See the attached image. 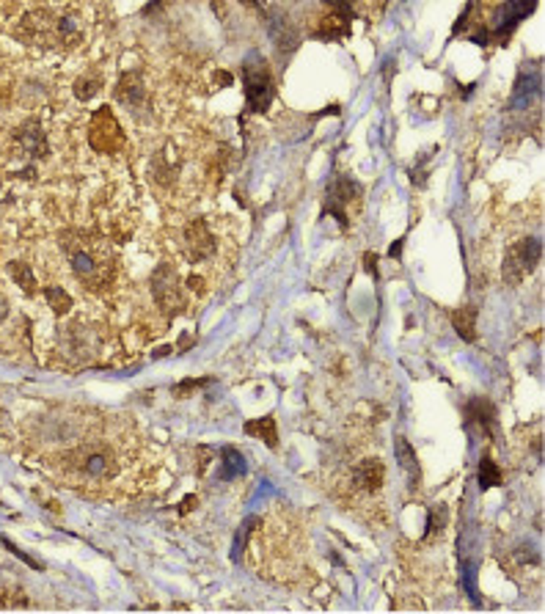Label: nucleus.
I'll return each instance as SVG.
<instances>
[{
  "instance_id": "37",
  "label": "nucleus",
  "mask_w": 545,
  "mask_h": 614,
  "mask_svg": "<svg viewBox=\"0 0 545 614\" xmlns=\"http://www.w3.org/2000/svg\"><path fill=\"white\" fill-rule=\"evenodd\" d=\"M402 243H405V240H397V243H394V248H391L388 254H391V257H399V251H402Z\"/></svg>"
},
{
  "instance_id": "18",
  "label": "nucleus",
  "mask_w": 545,
  "mask_h": 614,
  "mask_svg": "<svg viewBox=\"0 0 545 614\" xmlns=\"http://www.w3.org/2000/svg\"><path fill=\"white\" fill-rule=\"evenodd\" d=\"M245 471H248V463H245L243 452L234 449V447H224V449H221V471H218V477H221L224 482H234V480H240Z\"/></svg>"
},
{
  "instance_id": "3",
  "label": "nucleus",
  "mask_w": 545,
  "mask_h": 614,
  "mask_svg": "<svg viewBox=\"0 0 545 614\" xmlns=\"http://www.w3.org/2000/svg\"><path fill=\"white\" fill-rule=\"evenodd\" d=\"M534 8H537V0H507V3H501L496 8V14H493L490 25L477 28V31L471 33V41H477L482 47H487V44H507L513 39L515 28L526 17H532Z\"/></svg>"
},
{
  "instance_id": "13",
  "label": "nucleus",
  "mask_w": 545,
  "mask_h": 614,
  "mask_svg": "<svg viewBox=\"0 0 545 614\" xmlns=\"http://www.w3.org/2000/svg\"><path fill=\"white\" fill-rule=\"evenodd\" d=\"M466 419L468 424H477L482 435L487 438H496V421H499V411H496V402L487 399V397H474L468 405H466Z\"/></svg>"
},
{
  "instance_id": "33",
  "label": "nucleus",
  "mask_w": 545,
  "mask_h": 614,
  "mask_svg": "<svg viewBox=\"0 0 545 614\" xmlns=\"http://www.w3.org/2000/svg\"><path fill=\"white\" fill-rule=\"evenodd\" d=\"M375 262H378V257H375V254H366V257H364V267H366V270L372 273V279H378V276H380V273H378V264H375Z\"/></svg>"
},
{
  "instance_id": "20",
  "label": "nucleus",
  "mask_w": 545,
  "mask_h": 614,
  "mask_svg": "<svg viewBox=\"0 0 545 614\" xmlns=\"http://www.w3.org/2000/svg\"><path fill=\"white\" fill-rule=\"evenodd\" d=\"M513 251L518 254V259H520L523 270L532 273V270L540 264V259H543V243H540L537 237H523L520 243H515Z\"/></svg>"
},
{
  "instance_id": "32",
  "label": "nucleus",
  "mask_w": 545,
  "mask_h": 614,
  "mask_svg": "<svg viewBox=\"0 0 545 614\" xmlns=\"http://www.w3.org/2000/svg\"><path fill=\"white\" fill-rule=\"evenodd\" d=\"M325 3L331 6V11H333V14H339V17H345V20H353V17H355L350 0H325Z\"/></svg>"
},
{
  "instance_id": "10",
  "label": "nucleus",
  "mask_w": 545,
  "mask_h": 614,
  "mask_svg": "<svg viewBox=\"0 0 545 614\" xmlns=\"http://www.w3.org/2000/svg\"><path fill=\"white\" fill-rule=\"evenodd\" d=\"M543 94V69L537 64H526L520 66L518 72V80H515V91H513V102L510 108H529L534 99Z\"/></svg>"
},
{
  "instance_id": "9",
  "label": "nucleus",
  "mask_w": 545,
  "mask_h": 614,
  "mask_svg": "<svg viewBox=\"0 0 545 614\" xmlns=\"http://www.w3.org/2000/svg\"><path fill=\"white\" fill-rule=\"evenodd\" d=\"M182 248H185V257L191 262H207L215 251V237L207 226V221H191L185 226V234H182Z\"/></svg>"
},
{
  "instance_id": "8",
  "label": "nucleus",
  "mask_w": 545,
  "mask_h": 614,
  "mask_svg": "<svg viewBox=\"0 0 545 614\" xmlns=\"http://www.w3.org/2000/svg\"><path fill=\"white\" fill-rule=\"evenodd\" d=\"M364 193V188L350 179L347 174H333L331 185H328V193H325V204H322V215H333L342 226L347 229V204L358 201Z\"/></svg>"
},
{
  "instance_id": "6",
  "label": "nucleus",
  "mask_w": 545,
  "mask_h": 614,
  "mask_svg": "<svg viewBox=\"0 0 545 614\" xmlns=\"http://www.w3.org/2000/svg\"><path fill=\"white\" fill-rule=\"evenodd\" d=\"M89 143L99 155H119L124 149V143H127L124 129H122L119 119L113 116V110L108 105L94 110L91 122H89Z\"/></svg>"
},
{
  "instance_id": "25",
  "label": "nucleus",
  "mask_w": 545,
  "mask_h": 614,
  "mask_svg": "<svg viewBox=\"0 0 545 614\" xmlns=\"http://www.w3.org/2000/svg\"><path fill=\"white\" fill-rule=\"evenodd\" d=\"M347 23H350V20H345V17H339V14H331V17L320 20V28L314 31V36H317V39H342V36L347 33Z\"/></svg>"
},
{
  "instance_id": "7",
  "label": "nucleus",
  "mask_w": 545,
  "mask_h": 614,
  "mask_svg": "<svg viewBox=\"0 0 545 614\" xmlns=\"http://www.w3.org/2000/svg\"><path fill=\"white\" fill-rule=\"evenodd\" d=\"M17 36L28 44H39V47H61L58 41V14L50 8H39L31 11L20 20Z\"/></svg>"
},
{
  "instance_id": "23",
  "label": "nucleus",
  "mask_w": 545,
  "mask_h": 614,
  "mask_svg": "<svg viewBox=\"0 0 545 614\" xmlns=\"http://www.w3.org/2000/svg\"><path fill=\"white\" fill-rule=\"evenodd\" d=\"M8 276L14 279L17 287H23V292H28V295L36 292V276H33L28 262H8Z\"/></svg>"
},
{
  "instance_id": "21",
  "label": "nucleus",
  "mask_w": 545,
  "mask_h": 614,
  "mask_svg": "<svg viewBox=\"0 0 545 614\" xmlns=\"http://www.w3.org/2000/svg\"><path fill=\"white\" fill-rule=\"evenodd\" d=\"M245 433L259 438V441H264L267 449H278V430H276V419H273V416H262V419L245 421Z\"/></svg>"
},
{
  "instance_id": "38",
  "label": "nucleus",
  "mask_w": 545,
  "mask_h": 614,
  "mask_svg": "<svg viewBox=\"0 0 545 614\" xmlns=\"http://www.w3.org/2000/svg\"><path fill=\"white\" fill-rule=\"evenodd\" d=\"M240 3H245V6H257L259 8V0H240Z\"/></svg>"
},
{
  "instance_id": "17",
  "label": "nucleus",
  "mask_w": 545,
  "mask_h": 614,
  "mask_svg": "<svg viewBox=\"0 0 545 614\" xmlns=\"http://www.w3.org/2000/svg\"><path fill=\"white\" fill-rule=\"evenodd\" d=\"M394 454H397V463L402 466V471L411 477V487H418V480H421V466H418L416 460V452H413V447L408 444V438L405 435H397L394 438Z\"/></svg>"
},
{
  "instance_id": "27",
  "label": "nucleus",
  "mask_w": 545,
  "mask_h": 614,
  "mask_svg": "<svg viewBox=\"0 0 545 614\" xmlns=\"http://www.w3.org/2000/svg\"><path fill=\"white\" fill-rule=\"evenodd\" d=\"M480 487L482 490H490V487L501 485V471H499V466L493 463V457L490 454H482L480 460Z\"/></svg>"
},
{
  "instance_id": "35",
  "label": "nucleus",
  "mask_w": 545,
  "mask_h": 614,
  "mask_svg": "<svg viewBox=\"0 0 545 614\" xmlns=\"http://www.w3.org/2000/svg\"><path fill=\"white\" fill-rule=\"evenodd\" d=\"M188 290H193V292H198V295H201V292H204V281H201L198 276H193V279H188Z\"/></svg>"
},
{
  "instance_id": "11",
  "label": "nucleus",
  "mask_w": 545,
  "mask_h": 614,
  "mask_svg": "<svg viewBox=\"0 0 545 614\" xmlns=\"http://www.w3.org/2000/svg\"><path fill=\"white\" fill-rule=\"evenodd\" d=\"M14 141H17V146H20V152L28 158L31 162L36 160H44L47 155H50V146H47V135H44V129L39 122H33L28 119L25 124H20V127L14 129Z\"/></svg>"
},
{
  "instance_id": "24",
  "label": "nucleus",
  "mask_w": 545,
  "mask_h": 614,
  "mask_svg": "<svg viewBox=\"0 0 545 614\" xmlns=\"http://www.w3.org/2000/svg\"><path fill=\"white\" fill-rule=\"evenodd\" d=\"M44 298H47V303H50V309L58 314V317H64L72 312V306H75V300H72V295L64 290V287H44Z\"/></svg>"
},
{
  "instance_id": "28",
  "label": "nucleus",
  "mask_w": 545,
  "mask_h": 614,
  "mask_svg": "<svg viewBox=\"0 0 545 614\" xmlns=\"http://www.w3.org/2000/svg\"><path fill=\"white\" fill-rule=\"evenodd\" d=\"M501 276H504V281L510 284V287H518L523 279H526V270H523V264H520V259L515 254L513 248L507 251V257H504V264H501Z\"/></svg>"
},
{
  "instance_id": "26",
  "label": "nucleus",
  "mask_w": 545,
  "mask_h": 614,
  "mask_svg": "<svg viewBox=\"0 0 545 614\" xmlns=\"http://www.w3.org/2000/svg\"><path fill=\"white\" fill-rule=\"evenodd\" d=\"M447 523H449V507H447V504H432V507H430V516H427V532H424V537L430 540V537L441 535V532L447 529Z\"/></svg>"
},
{
  "instance_id": "34",
  "label": "nucleus",
  "mask_w": 545,
  "mask_h": 614,
  "mask_svg": "<svg viewBox=\"0 0 545 614\" xmlns=\"http://www.w3.org/2000/svg\"><path fill=\"white\" fill-rule=\"evenodd\" d=\"M195 504H198V499H195V496L182 499V504H179V513H182V516H185V513H191V510H195Z\"/></svg>"
},
{
  "instance_id": "31",
  "label": "nucleus",
  "mask_w": 545,
  "mask_h": 614,
  "mask_svg": "<svg viewBox=\"0 0 545 614\" xmlns=\"http://www.w3.org/2000/svg\"><path fill=\"white\" fill-rule=\"evenodd\" d=\"M0 543H3V546H6V549L11 551V554H14V556H20V559H23V562H25V565H31V568H36V570H44V565H41V562H39V559H33V556H28V554H25V551H23V549H17V546H14V543H8V540H6V537H0Z\"/></svg>"
},
{
  "instance_id": "2",
  "label": "nucleus",
  "mask_w": 545,
  "mask_h": 614,
  "mask_svg": "<svg viewBox=\"0 0 545 614\" xmlns=\"http://www.w3.org/2000/svg\"><path fill=\"white\" fill-rule=\"evenodd\" d=\"M61 466L75 482H108L116 477L122 463L108 441L91 438L75 447L66 457H61Z\"/></svg>"
},
{
  "instance_id": "12",
  "label": "nucleus",
  "mask_w": 545,
  "mask_h": 614,
  "mask_svg": "<svg viewBox=\"0 0 545 614\" xmlns=\"http://www.w3.org/2000/svg\"><path fill=\"white\" fill-rule=\"evenodd\" d=\"M116 99L122 105H127L132 113H141L143 105H146V83H143V75L138 69L124 72L116 83Z\"/></svg>"
},
{
  "instance_id": "22",
  "label": "nucleus",
  "mask_w": 545,
  "mask_h": 614,
  "mask_svg": "<svg viewBox=\"0 0 545 614\" xmlns=\"http://www.w3.org/2000/svg\"><path fill=\"white\" fill-rule=\"evenodd\" d=\"M102 83H105V77L99 75V72H86V75H80L77 80H75V97L80 99V102H89L91 97L99 94V89H102Z\"/></svg>"
},
{
  "instance_id": "1",
  "label": "nucleus",
  "mask_w": 545,
  "mask_h": 614,
  "mask_svg": "<svg viewBox=\"0 0 545 614\" xmlns=\"http://www.w3.org/2000/svg\"><path fill=\"white\" fill-rule=\"evenodd\" d=\"M61 248L72 264V273L86 290L102 292L105 287H110L116 276V259L102 237L86 234V231H64Z\"/></svg>"
},
{
  "instance_id": "14",
  "label": "nucleus",
  "mask_w": 545,
  "mask_h": 614,
  "mask_svg": "<svg viewBox=\"0 0 545 614\" xmlns=\"http://www.w3.org/2000/svg\"><path fill=\"white\" fill-rule=\"evenodd\" d=\"M64 339L69 356H77L80 361H86L96 350V333L86 323H80V320L66 328Z\"/></svg>"
},
{
  "instance_id": "4",
  "label": "nucleus",
  "mask_w": 545,
  "mask_h": 614,
  "mask_svg": "<svg viewBox=\"0 0 545 614\" xmlns=\"http://www.w3.org/2000/svg\"><path fill=\"white\" fill-rule=\"evenodd\" d=\"M243 86H245L248 113H267L276 99V80L270 64L259 53H251L243 61Z\"/></svg>"
},
{
  "instance_id": "29",
  "label": "nucleus",
  "mask_w": 545,
  "mask_h": 614,
  "mask_svg": "<svg viewBox=\"0 0 545 614\" xmlns=\"http://www.w3.org/2000/svg\"><path fill=\"white\" fill-rule=\"evenodd\" d=\"M427 160H430V152H421L418 160L411 165V182L416 188H424V182H427Z\"/></svg>"
},
{
  "instance_id": "30",
  "label": "nucleus",
  "mask_w": 545,
  "mask_h": 614,
  "mask_svg": "<svg viewBox=\"0 0 545 614\" xmlns=\"http://www.w3.org/2000/svg\"><path fill=\"white\" fill-rule=\"evenodd\" d=\"M207 383H210V378H198V380H182V383H177V386L171 388V394H174L177 399H185V397H191L193 391L204 388Z\"/></svg>"
},
{
  "instance_id": "19",
  "label": "nucleus",
  "mask_w": 545,
  "mask_h": 614,
  "mask_svg": "<svg viewBox=\"0 0 545 614\" xmlns=\"http://www.w3.org/2000/svg\"><path fill=\"white\" fill-rule=\"evenodd\" d=\"M451 325L457 331V336L463 342H474L477 339V309L474 306H460L451 312Z\"/></svg>"
},
{
  "instance_id": "16",
  "label": "nucleus",
  "mask_w": 545,
  "mask_h": 614,
  "mask_svg": "<svg viewBox=\"0 0 545 614\" xmlns=\"http://www.w3.org/2000/svg\"><path fill=\"white\" fill-rule=\"evenodd\" d=\"M177 174H179V158L174 155L171 146H162L160 152L152 158V177H155V182L171 185L177 179Z\"/></svg>"
},
{
  "instance_id": "5",
  "label": "nucleus",
  "mask_w": 545,
  "mask_h": 614,
  "mask_svg": "<svg viewBox=\"0 0 545 614\" xmlns=\"http://www.w3.org/2000/svg\"><path fill=\"white\" fill-rule=\"evenodd\" d=\"M149 292L155 298V303L160 306L168 317H177L185 312L188 300H185V292H182V281H179V273L171 262H160L155 267V273L149 276Z\"/></svg>"
},
{
  "instance_id": "36",
  "label": "nucleus",
  "mask_w": 545,
  "mask_h": 614,
  "mask_svg": "<svg viewBox=\"0 0 545 614\" xmlns=\"http://www.w3.org/2000/svg\"><path fill=\"white\" fill-rule=\"evenodd\" d=\"M8 317V300H6V295L0 292V323Z\"/></svg>"
},
{
  "instance_id": "15",
  "label": "nucleus",
  "mask_w": 545,
  "mask_h": 614,
  "mask_svg": "<svg viewBox=\"0 0 545 614\" xmlns=\"http://www.w3.org/2000/svg\"><path fill=\"white\" fill-rule=\"evenodd\" d=\"M385 480V468L378 457H369L364 463H358L353 471V485L361 490H378Z\"/></svg>"
}]
</instances>
